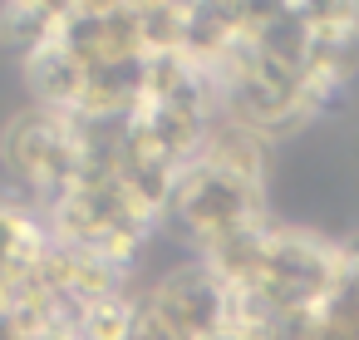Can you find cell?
<instances>
[{
	"label": "cell",
	"instance_id": "1",
	"mask_svg": "<svg viewBox=\"0 0 359 340\" xmlns=\"http://www.w3.org/2000/svg\"><path fill=\"white\" fill-rule=\"evenodd\" d=\"M168 222L197 247V256H212L217 247L266 227V197H261V173H246L236 163H222L212 153H197L168 197Z\"/></svg>",
	"mask_w": 359,
	"mask_h": 340
},
{
	"label": "cell",
	"instance_id": "2",
	"mask_svg": "<svg viewBox=\"0 0 359 340\" xmlns=\"http://www.w3.org/2000/svg\"><path fill=\"white\" fill-rule=\"evenodd\" d=\"M6 168L15 178V188L25 192V207L50 212L69 188L84 183V163H89V138H84V119H69L60 109H25L11 119L6 138H0Z\"/></svg>",
	"mask_w": 359,
	"mask_h": 340
},
{
	"label": "cell",
	"instance_id": "3",
	"mask_svg": "<svg viewBox=\"0 0 359 340\" xmlns=\"http://www.w3.org/2000/svg\"><path fill=\"white\" fill-rule=\"evenodd\" d=\"M231 325V291L207 261H182L133 286L128 340H212Z\"/></svg>",
	"mask_w": 359,
	"mask_h": 340
},
{
	"label": "cell",
	"instance_id": "4",
	"mask_svg": "<svg viewBox=\"0 0 359 340\" xmlns=\"http://www.w3.org/2000/svg\"><path fill=\"white\" fill-rule=\"evenodd\" d=\"M55 25H60V6H6L0 11V40L20 50V60L35 55L55 35Z\"/></svg>",
	"mask_w": 359,
	"mask_h": 340
},
{
	"label": "cell",
	"instance_id": "5",
	"mask_svg": "<svg viewBox=\"0 0 359 340\" xmlns=\"http://www.w3.org/2000/svg\"><path fill=\"white\" fill-rule=\"evenodd\" d=\"M20 340H79L74 330H55V325H35V330H25Z\"/></svg>",
	"mask_w": 359,
	"mask_h": 340
},
{
	"label": "cell",
	"instance_id": "6",
	"mask_svg": "<svg viewBox=\"0 0 359 340\" xmlns=\"http://www.w3.org/2000/svg\"><path fill=\"white\" fill-rule=\"evenodd\" d=\"M212 340H266V335H256V330H246V325H236V320H231V325H226L222 335H212Z\"/></svg>",
	"mask_w": 359,
	"mask_h": 340
}]
</instances>
